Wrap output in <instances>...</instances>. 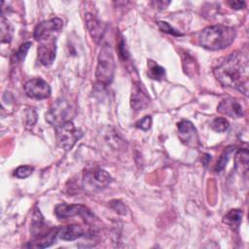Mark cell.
<instances>
[{
	"label": "cell",
	"instance_id": "cell-1",
	"mask_svg": "<svg viewBox=\"0 0 249 249\" xmlns=\"http://www.w3.org/2000/svg\"><path fill=\"white\" fill-rule=\"evenodd\" d=\"M248 71L247 54L242 52H234L214 68V75L223 86L235 89L247 95Z\"/></svg>",
	"mask_w": 249,
	"mask_h": 249
},
{
	"label": "cell",
	"instance_id": "cell-2",
	"mask_svg": "<svg viewBox=\"0 0 249 249\" xmlns=\"http://www.w3.org/2000/svg\"><path fill=\"white\" fill-rule=\"evenodd\" d=\"M236 32L232 27L218 24L205 27L198 35L199 45L205 49L216 51L229 47L235 38Z\"/></svg>",
	"mask_w": 249,
	"mask_h": 249
},
{
	"label": "cell",
	"instance_id": "cell-3",
	"mask_svg": "<svg viewBox=\"0 0 249 249\" xmlns=\"http://www.w3.org/2000/svg\"><path fill=\"white\" fill-rule=\"evenodd\" d=\"M114 72L115 59L113 51L109 45H103L97 57V66L95 70L97 82L102 86H108L113 81Z\"/></svg>",
	"mask_w": 249,
	"mask_h": 249
},
{
	"label": "cell",
	"instance_id": "cell-4",
	"mask_svg": "<svg viewBox=\"0 0 249 249\" xmlns=\"http://www.w3.org/2000/svg\"><path fill=\"white\" fill-rule=\"evenodd\" d=\"M82 136L83 131L77 128L71 121L55 127L56 142L60 148L66 151L71 150Z\"/></svg>",
	"mask_w": 249,
	"mask_h": 249
},
{
	"label": "cell",
	"instance_id": "cell-5",
	"mask_svg": "<svg viewBox=\"0 0 249 249\" xmlns=\"http://www.w3.org/2000/svg\"><path fill=\"white\" fill-rule=\"evenodd\" d=\"M73 114V109L66 100L57 99L46 113V121L56 127L71 121Z\"/></svg>",
	"mask_w": 249,
	"mask_h": 249
},
{
	"label": "cell",
	"instance_id": "cell-6",
	"mask_svg": "<svg viewBox=\"0 0 249 249\" xmlns=\"http://www.w3.org/2000/svg\"><path fill=\"white\" fill-rule=\"evenodd\" d=\"M111 175L102 168L88 170L84 175V187L89 190H100L107 187L112 182Z\"/></svg>",
	"mask_w": 249,
	"mask_h": 249
},
{
	"label": "cell",
	"instance_id": "cell-7",
	"mask_svg": "<svg viewBox=\"0 0 249 249\" xmlns=\"http://www.w3.org/2000/svg\"><path fill=\"white\" fill-rule=\"evenodd\" d=\"M63 26V20L59 18H53L38 23L34 29V38L37 41L49 39L54 32H58Z\"/></svg>",
	"mask_w": 249,
	"mask_h": 249
},
{
	"label": "cell",
	"instance_id": "cell-8",
	"mask_svg": "<svg viewBox=\"0 0 249 249\" xmlns=\"http://www.w3.org/2000/svg\"><path fill=\"white\" fill-rule=\"evenodd\" d=\"M24 91L30 98L45 99L50 96L51 88L42 78H34L25 83Z\"/></svg>",
	"mask_w": 249,
	"mask_h": 249
},
{
	"label": "cell",
	"instance_id": "cell-9",
	"mask_svg": "<svg viewBox=\"0 0 249 249\" xmlns=\"http://www.w3.org/2000/svg\"><path fill=\"white\" fill-rule=\"evenodd\" d=\"M178 136L183 144L191 148H196L199 145V139L194 124L187 120H182L177 124Z\"/></svg>",
	"mask_w": 249,
	"mask_h": 249
},
{
	"label": "cell",
	"instance_id": "cell-10",
	"mask_svg": "<svg viewBox=\"0 0 249 249\" xmlns=\"http://www.w3.org/2000/svg\"><path fill=\"white\" fill-rule=\"evenodd\" d=\"M55 216L60 219H67L73 216H81L85 219H88L89 217H92V213L88 209L86 206L81 204H67V203H61L56 205L54 209Z\"/></svg>",
	"mask_w": 249,
	"mask_h": 249
},
{
	"label": "cell",
	"instance_id": "cell-11",
	"mask_svg": "<svg viewBox=\"0 0 249 249\" xmlns=\"http://www.w3.org/2000/svg\"><path fill=\"white\" fill-rule=\"evenodd\" d=\"M150 103V97L140 82H135L131 90L130 105L133 110H144Z\"/></svg>",
	"mask_w": 249,
	"mask_h": 249
},
{
	"label": "cell",
	"instance_id": "cell-12",
	"mask_svg": "<svg viewBox=\"0 0 249 249\" xmlns=\"http://www.w3.org/2000/svg\"><path fill=\"white\" fill-rule=\"evenodd\" d=\"M41 45L38 47V58L43 65H51L54 58L56 53V45L54 38H49L47 40L41 41Z\"/></svg>",
	"mask_w": 249,
	"mask_h": 249
},
{
	"label": "cell",
	"instance_id": "cell-13",
	"mask_svg": "<svg viewBox=\"0 0 249 249\" xmlns=\"http://www.w3.org/2000/svg\"><path fill=\"white\" fill-rule=\"evenodd\" d=\"M217 111L223 115L229 116L231 118H240L244 114V109L242 104L233 98H225L223 99L218 107Z\"/></svg>",
	"mask_w": 249,
	"mask_h": 249
},
{
	"label": "cell",
	"instance_id": "cell-14",
	"mask_svg": "<svg viewBox=\"0 0 249 249\" xmlns=\"http://www.w3.org/2000/svg\"><path fill=\"white\" fill-rule=\"evenodd\" d=\"M86 24H87V27L89 29V32L91 38L96 43L100 42V40L102 39L103 34L105 32L104 24L91 14L86 15Z\"/></svg>",
	"mask_w": 249,
	"mask_h": 249
},
{
	"label": "cell",
	"instance_id": "cell-15",
	"mask_svg": "<svg viewBox=\"0 0 249 249\" xmlns=\"http://www.w3.org/2000/svg\"><path fill=\"white\" fill-rule=\"evenodd\" d=\"M84 229L79 225H68L64 226L57 231V237L62 240H75L85 235Z\"/></svg>",
	"mask_w": 249,
	"mask_h": 249
},
{
	"label": "cell",
	"instance_id": "cell-16",
	"mask_svg": "<svg viewBox=\"0 0 249 249\" xmlns=\"http://www.w3.org/2000/svg\"><path fill=\"white\" fill-rule=\"evenodd\" d=\"M46 228L45 220L43 215L41 214L40 210L38 208L35 209L33 212V218H32V223H31V231L34 236V238L38 239L45 235L47 232H44V230Z\"/></svg>",
	"mask_w": 249,
	"mask_h": 249
},
{
	"label": "cell",
	"instance_id": "cell-17",
	"mask_svg": "<svg viewBox=\"0 0 249 249\" xmlns=\"http://www.w3.org/2000/svg\"><path fill=\"white\" fill-rule=\"evenodd\" d=\"M248 150L246 148L238 150L234 157L235 169L241 174L246 173L248 170Z\"/></svg>",
	"mask_w": 249,
	"mask_h": 249
},
{
	"label": "cell",
	"instance_id": "cell-18",
	"mask_svg": "<svg viewBox=\"0 0 249 249\" xmlns=\"http://www.w3.org/2000/svg\"><path fill=\"white\" fill-rule=\"evenodd\" d=\"M242 215L240 209H231L224 216L223 222L232 229H237L242 221Z\"/></svg>",
	"mask_w": 249,
	"mask_h": 249
},
{
	"label": "cell",
	"instance_id": "cell-19",
	"mask_svg": "<svg viewBox=\"0 0 249 249\" xmlns=\"http://www.w3.org/2000/svg\"><path fill=\"white\" fill-rule=\"evenodd\" d=\"M148 75L154 80H161L165 75L164 68L153 60L148 61Z\"/></svg>",
	"mask_w": 249,
	"mask_h": 249
},
{
	"label": "cell",
	"instance_id": "cell-20",
	"mask_svg": "<svg viewBox=\"0 0 249 249\" xmlns=\"http://www.w3.org/2000/svg\"><path fill=\"white\" fill-rule=\"evenodd\" d=\"M235 148L231 146V147H228L226 150H224V152L221 154L220 158L218 159L217 160V163L215 165V171L216 172H221L227 165L230 158H231V155L234 152Z\"/></svg>",
	"mask_w": 249,
	"mask_h": 249
},
{
	"label": "cell",
	"instance_id": "cell-21",
	"mask_svg": "<svg viewBox=\"0 0 249 249\" xmlns=\"http://www.w3.org/2000/svg\"><path fill=\"white\" fill-rule=\"evenodd\" d=\"M13 29L10 26L9 22L4 18V16L1 17V41L2 43H9L12 39Z\"/></svg>",
	"mask_w": 249,
	"mask_h": 249
},
{
	"label": "cell",
	"instance_id": "cell-22",
	"mask_svg": "<svg viewBox=\"0 0 249 249\" xmlns=\"http://www.w3.org/2000/svg\"><path fill=\"white\" fill-rule=\"evenodd\" d=\"M211 128L216 131V132H224L226 131L229 126H230V123L228 120H226L225 118H216L212 121L211 124H210Z\"/></svg>",
	"mask_w": 249,
	"mask_h": 249
},
{
	"label": "cell",
	"instance_id": "cell-23",
	"mask_svg": "<svg viewBox=\"0 0 249 249\" xmlns=\"http://www.w3.org/2000/svg\"><path fill=\"white\" fill-rule=\"evenodd\" d=\"M33 169L34 168L30 165H20L15 170L14 175L18 178H26L32 174Z\"/></svg>",
	"mask_w": 249,
	"mask_h": 249
},
{
	"label": "cell",
	"instance_id": "cell-24",
	"mask_svg": "<svg viewBox=\"0 0 249 249\" xmlns=\"http://www.w3.org/2000/svg\"><path fill=\"white\" fill-rule=\"evenodd\" d=\"M30 46H31L30 42H26V43H23L22 45H20V47L18 48L17 53H15V55H14L15 62L16 61H21L24 58V56L27 53Z\"/></svg>",
	"mask_w": 249,
	"mask_h": 249
},
{
	"label": "cell",
	"instance_id": "cell-25",
	"mask_svg": "<svg viewBox=\"0 0 249 249\" xmlns=\"http://www.w3.org/2000/svg\"><path fill=\"white\" fill-rule=\"evenodd\" d=\"M158 25L160 27V29L165 33L168 34H172L175 36H181L182 33H180L179 31H177L176 29H174L170 24H168L166 21H158Z\"/></svg>",
	"mask_w": 249,
	"mask_h": 249
},
{
	"label": "cell",
	"instance_id": "cell-26",
	"mask_svg": "<svg viewBox=\"0 0 249 249\" xmlns=\"http://www.w3.org/2000/svg\"><path fill=\"white\" fill-rule=\"evenodd\" d=\"M118 53H119V56L122 60H126L127 57H128V53L126 51V48H125V43L124 41L123 38H121L119 44H118Z\"/></svg>",
	"mask_w": 249,
	"mask_h": 249
},
{
	"label": "cell",
	"instance_id": "cell-27",
	"mask_svg": "<svg viewBox=\"0 0 249 249\" xmlns=\"http://www.w3.org/2000/svg\"><path fill=\"white\" fill-rule=\"evenodd\" d=\"M110 205H111V207L116 211V212H118V213H120V214H125L126 213V207H125V205L122 202V201H120V200H112L111 202H110Z\"/></svg>",
	"mask_w": 249,
	"mask_h": 249
},
{
	"label": "cell",
	"instance_id": "cell-28",
	"mask_svg": "<svg viewBox=\"0 0 249 249\" xmlns=\"http://www.w3.org/2000/svg\"><path fill=\"white\" fill-rule=\"evenodd\" d=\"M151 124H152V118L150 116H146L136 124V126L143 130H148L151 127Z\"/></svg>",
	"mask_w": 249,
	"mask_h": 249
},
{
	"label": "cell",
	"instance_id": "cell-29",
	"mask_svg": "<svg viewBox=\"0 0 249 249\" xmlns=\"http://www.w3.org/2000/svg\"><path fill=\"white\" fill-rule=\"evenodd\" d=\"M37 121V113L34 109H28L26 111V124L33 125Z\"/></svg>",
	"mask_w": 249,
	"mask_h": 249
},
{
	"label": "cell",
	"instance_id": "cell-30",
	"mask_svg": "<svg viewBox=\"0 0 249 249\" xmlns=\"http://www.w3.org/2000/svg\"><path fill=\"white\" fill-rule=\"evenodd\" d=\"M229 4L231 5V7L232 9L238 10V9H242L245 7V2L244 1H230Z\"/></svg>",
	"mask_w": 249,
	"mask_h": 249
}]
</instances>
